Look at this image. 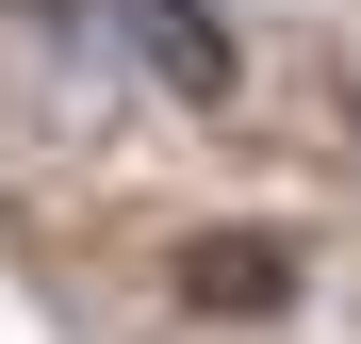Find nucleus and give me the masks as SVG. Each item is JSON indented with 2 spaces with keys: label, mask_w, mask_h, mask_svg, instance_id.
<instances>
[{
  "label": "nucleus",
  "mask_w": 361,
  "mask_h": 344,
  "mask_svg": "<svg viewBox=\"0 0 361 344\" xmlns=\"http://www.w3.org/2000/svg\"><path fill=\"white\" fill-rule=\"evenodd\" d=\"M0 33L49 49V66H82V49H99V0H0Z\"/></svg>",
  "instance_id": "nucleus-3"
},
{
  "label": "nucleus",
  "mask_w": 361,
  "mask_h": 344,
  "mask_svg": "<svg viewBox=\"0 0 361 344\" xmlns=\"http://www.w3.org/2000/svg\"><path fill=\"white\" fill-rule=\"evenodd\" d=\"M295 295H312V229H279V213H214V229L164 246V312L180 328H279Z\"/></svg>",
  "instance_id": "nucleus-1"
},
{
  "label": "nucleus",
  "mask_w": 361,
  "mask_h": 344,
  "mask_svg": "<svg viewBox=\"0 0 361 344\" xmlns=\"http://www.w3.org/2000/svg\"><path fill=\"white\" fill-rule=\"evenodd\" d=\"M99 33L132 49L180 115H230V98H247V33H230L214 0H99Z\"/></svg>",
  "instance_id": "nucleus-2"
}]
</instances>
